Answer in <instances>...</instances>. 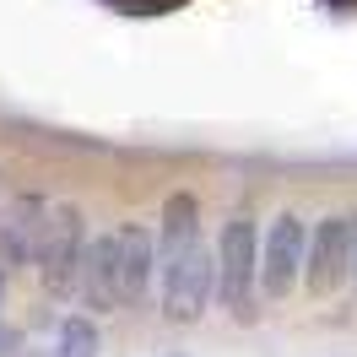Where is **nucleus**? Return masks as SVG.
Returning <instances> with one entry per match:
<instances>
[{
	"label": "nucleus",
	"instance_id": "f257e3e1",
	"mask_svg": "<svg viewBox=\"0 0 357 357\" xmlns=\"http://www.w3.org/2000/svg\"><path fill=\"white\" fill-rule=\"evenodd\" d=\"M82 211L76 206H49V222H44V238H38V276H44V287L54 298H70V292H82Z\"/></svg>",
	"mask_w": 357,
	"mask_h": 357
},
{
	"label": "nucleus",
	"instance_id": "f03ea898",
	"mask_svg": "<svg viewBox=\"0 0 357 357\" xmlns=\"http://www.w3.org/2000/svg\"><path fill=\"white\" fill-rule=\"evenodd\" d=\"M211 292H217V255L206 244H190L174 266H162V314L174 325H195L211 309Z\"/></svg>",
	"mask_w": 357,
	"mask_h": 357
},
{
	"label": "nucleus",
	"instance_id": "7ed1b4c3",
	"mask_svg": "<svg viewBox=\"0 0 357 357\" xmlns=\"http://www.w3.org/2000/svg\"><path fill=\"white\" fill-rule=\"evenodd\" d=\"M255 276H260V238H255V222L249 217H233L222 227V244H217V298L227 309L249 319V303H255Z\"/></svg>",
	"mask_w": 357,
	"mask_h": 357
},
{
	"label": "nucleus",
	"instance_id": "20e7f679",
	"mask_svg": "<svg viewBox=\"0 0 357 357\" xmlns=\"http://www.w3.org/2000/svg\"><path fill=\"white\" fill-rule=\"evenodd\" d=\"M303 260H309V227H303V217L282 211L266 233V249H260V287L271 298H287Z\"/></svg>",
	"mask_w": 357,
	"mask_h": 357
},
{
	"label": "nucleus",
	"instance_id": "39448f33",
	"mask_svg": "<svg viewBox=\"0 0 357 357\" xmlns=\"http://www.w3.org/2000/svg\"><path fill=\"white\" fill-rule=\"evenodd\" d=\"M309 292L331 298L347 276H352V222L347 217H325V222L309 233Z\"/></svg>",
	"mask_w": 357,
	"mask_h": 357
},
{
	"label": "nucleus",
	"instance_id": "423d86ee",
	"mask_svg": "<svg viewBox=\"0 0 357 357\" xmlns=\"http://www.w3.org/2000/svg\"><path fill=\"white\" fill-rule=\"evenodd\" d=\"M49 222V201L44 195H11L0 206V271L27 266L38 255V238H44Z\"/></svg>",
	"mask_w": 357,
	"mask_h": 357
},
{
	"label": "nucleus",
	"instance_id": "0eeeda50",
	"mask_svg": "<svg viewBox=\"0 0 357 357\" xmlns=\"http://www.w3.org/2000/svg\"><path fill=\"white\" fill-rule=\"evenodd\" d=\"M114 260H119V298H125V309H135L146 287H152V271H157V244L146 227H114Z\"/></svg>",
	"mask_w": 357,
	"mask_h": 357
},
{
	"label": "nucleus",
	"instance_id": "6e6552de",
	"mask_svg": "<svg viewBox=\"0 0 357 357\" xmlns=\"http://www.w3.org/2000/svg\"><path fill=\"white\" fill-rule=\"evenodd\" d=\"M82 298H87V309H98V314L125 309V298H119V260H114V233L92 238L87 255H82Z\"/></svg>",
	"mask_w": 357,
	"mask_h": 357
},
{
	"label": "nucleus",
	"instance_id": "1a4fd4ad",
	"mask_svg": "<svg viewBox=\"0 0 357 357\" xmlns=\"http://www.w3.org/2000/svg\"><path fill=\"white\" fill-rule=\"evenodd\" d=\"M190 244H201V206H195V195H168V206H162V238H157V271L174 266Z\"/></svg>",
	"mask_w": 357,
	"mask_h": 357
},
{
	"label": "nucleus",
	"instance_id": "9d476101",
	"mask_svg": "<svg viewBox=\"0 0 357 357\" xmlns=\"http://www.w3.org/2000/svg\"><path fill=\"white\" fill-rule=\"evenodd\" d=\"M54 357H98V325L92 319H66L60 325V347H54Z\"/></svg>",
	"mask_w": 357,
	"mask_h": 357
},
{
	"label": "nucleus",
	"instance_id": "9b49d317",
	"mask_svg": "<svg viewBox=\"0 0 357 357\" xmlns=\"http://www.w3.org/2000/svg\"><path fill=\"white\" fill-rule=\"evenodd\" d=\"M11 347H17V331H11V325H0V357H11Z\"/></svg>",
	"mask_w": 357,
	"mask_h": 357
},
{
	"label": "nucleus",
	"instance_id": "f8f14e48",
	"mask_svg": "<svg viewBox=\"0 0 357 357\" xmlns=\"http://www.w3.org/2000/svg\"><path fill=\"white\" fill-rule=\"evenodd\" d=\"M352 282H357V222H352Z\"/></svg>",
	"mask_w": 357,
	"mask_h": 357
},
{
	"label": "nucleus",
	"instance_id": "ddd939ff",
	"mask_svg": "<svg viewBox=\"0 0 357 357\" xmlns=\"http://www.w3.org/2000/svg\"><path fill=\"white\" fill-rule=\"evenodd\" d=\"M0 292H6V282H0Z\"/></svg>",
	"mask_w": 357,
	"mask_h": 357
}]
</instances>
